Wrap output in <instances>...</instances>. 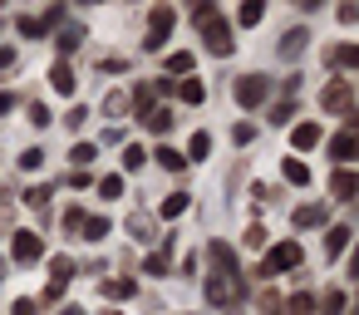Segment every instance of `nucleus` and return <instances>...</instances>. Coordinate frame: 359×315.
<instances>
[{
    "label": "nucleus",
    "mask_w": 359,
    "mask_h": 315,
    "mask_svg": "<svg viewBox=\"0 0 359 315\" xmlns=\"http://www.w3.org/2000/svg\"><path fill=\"white\" fill-rule=\"evenodd\" d=\"M148 20H153V30H148V35H153V40H168V35H172V25H177V11H172V6H153V15H148Z\"/></svg>",
    "instance_id": "nucleus-8"
},
{
    "label": "nucleus",
    "mask_w": 359,
    "mask_h": 315,
    "mask_svg": "<svg viewBox=\"0 0 359 315\" xmlns=\"http://www.w3.org/2000/svg\"><path fill=\"white\" fill-rule=\"evenodd\" d=\"M65 315H84V310H74V305H69V310H65Z\"/></svg>",
    "instance_id": "nucleus-48"
},
{
    "label": "nucleus",
    "mask_w": 359,
    "mask_h": 315,
    "mask_svg": "<svg viewBox=\"0 0 359 315\" xmlns=\"http://www.w3.org/2000/svg\"><path fill=\"white\" fill-rule=\"evenodd\" d=\"M11 104H15L11 94H0V114H11Z\"/></svg>",
    "instance_id": "nucleus-47"
},
{
    "label": "nucleus",
    "mask_w": 359,
    "mask_h": 315,
    "mask_svg": "<svg viewBox=\"0 0 359 315\" xmlns=\"http://www.w3.org/2000/svg\"><path fill=\"white\" fill-rule=\"evenodd\" d=\"M290 143H295L300 153L315 148V143H320V123H295V128H290Z\"/></svg>",
    "instance_id": "nucleus-15"
},
{
    "label": "nucleus",
    "mask_w": 359,
    "mask_h": 315,
    "mask_svg": "<svg viewBox=\"0 0 359 315\" xmlns=\"http://www.w3.org/2000/svg\"><path fill=\"white\" fill-rule=\"evenodd\" d=\"M153 158H158V163H163V168H168V173H182V168H187V158H182V153H177V148H158V153H153Z\"/></svg>",
    "instance_id": "nucleus-25"
},
{
    "label": "nucleus",
    "mask_w": 359,
    "mask_h": 315,
    "mask_svg": "<svg viewBox=\"0 0 359 315\" xmlns=\"http://www.w3.org/2000/svg\"><path fill=\"white\" fill-rule=\"evenodd\" d=\"M241 241H246L251 251H261V246H266V232H261V227H246V236H241Z\"/></svg>",
    "instance_id": "nucleus-41"
},
{
    "label": "nucleus",
    "mask_w": 359,
    "mask_h": 315,
    "mask_svg": "<svg viewBox=\"0 0 359 315\" xmlns=\"http://www.w3.org/2000/svg\"><path fill=\"white\" fill-rule=\"evenodd\" d=\"M344 310V290H325L320 295V315H339Z\"/></svg>",
    "instance_id": "nucleus-29"
},
{
    "label": "nucleus",
    "mask_w": 359,
    "mask_h": 315,
    "mask_svg": "<svg viewBox=\"0 0 359 315\" xmlns=\"http://www.w3.org/2000/svg\"><path fill=\"white\" fill-rule=\"evenodd\" d=\"M168 74H192V55H187V50L168 55Z\"/></svg>",
    "instance_id": "nucleus-31"
},
{
    "label": "nucleus",
    "mask_w": 359,
    "mask_h": 315,
    "mask_svg": "<svg viewBox=\"0 0 359 315\" xmlns=\"http://www.w3.org/2000/svg\"><path fill=\"white\" fill-rule=\"evenodd\" d=\"M330 192H334V197H339V202H349V197H354V192H359V177H354V173H349V168H339V173H334V177H330Z\"/></svg>",
    "instance_id": "nucleus-11"
},
{
    "label": "nucleus",
    "mask_w": 359,
    "mask_h": 315,
    "mask_svg": "<svg viewBox=\"0 0 359 315\" xmlns=\"http://www.w3.org/2000/svg\"><path fill=\"white\" fill-rule=\"evenodd\" d=\"M231 94H236V104H241V109H256V104H266V94H271V79H261V74H246V79H236V84H231Z\"/></svg>",
    "instance_id": "nucleus-5"
},
{
    "label": "nucleus",
    "mask_w": 359,
    "mask_h": 315,
    "mask_svg": "<svg viewBox=\"0 0 359 315\" xmlns=\"http://www.w3.org/2000/svg\"><path fill=\"white\" fill-rule=\"evenodd\" d=\"M202 295H207V305H231V300L241 295V276H226V271H217V276H207Z\"/></svg>",
    "instance_id": "nucleus-3"
},
{
    "label": "nucleus",
    "mask_w": 359,
    "mask_h": 315,
    "mask_svg": "<svg viewBox=\"0 0 359 315\" xmlns=\"http://www.w3.org/2000/svg\"><path fill=\"white\" fill-rule=\"evenodd\" d=\"M20 35H30V40H40V35H45V25H40L35 15H20Z\"/></svg>",
    "instance_id": "nucleus-37"
},
{
    "label": "nucleus",
    "mask_w": 359,
    "mask_h": 315,
    "mask_svg": "<svg viewBox=\"0 0 359 315\" xmlns=\"http://www.w3.org/2000/svg\"><path fill=\"white\" fill-rule=\"evenodd\" d=\"M300 241H280V246H271L266 251V266H261V276H280V271H295L300 266Z\"/></svg>",
    "instance_id": "nucleus-2"
},
{
    "label": "nucleus",
    "mask_w": 359,
    "mask_h": 315,
    "mask_svg": "<svg viewBox=\"0 0 359 315\" xmlns=\"http://www.w3.org/2000/svg\"><path fill=\"white\" fill-rule=\"evenodd\" d=\"M25 207H30V212H45V207H50V182H45V187H30V192H25Z\"/></svg>",
    "instance_id": "nucleus-28"
},
{
    "label": "nucleus",
    "mask_w": 359,
    "mask_h": 315,
    "mask_svg": "<svg viewBox=\"0 0 359 315\" xmlns=\"http://www.w3.org/2000/svg\"><path fill=\"white\" fill-rule=\"evenodd\" d=\"M104 109H109V114H123V109H128V99H123V94H109V99H104Z\"/></svg>",
    "instance_id": "nucleus-44"
},
{
    "label": "nucleus",
    "mask_w": 359,
    "mask_h": 315,
    "mask_svg": "<svg viewBox=\"0 0 359 315\" xmlns=\"http://www.w3.org/2000/svg\"><path fill=\"white\" fill-rule=\"evenodd\" d=\"M261 310H266V315H280V300H276V290H266V295H261Z\"/></svg>",
    "instance_id": "nucleus-45"
},
{
    "label": "nucleus",
    "mask_w": 359,
    "mask_h": 315,
    "mask_svg": "<svg viewBox=\"0 0 359 315\" xmlns=\"http://www.w3.org/2000/svg\"><path fill=\"white\" fill-rule=\"evenodd\" d=\"M89 158H94V143H74V148H69V163H74V168H89Z\"/></svg>",
    "instance_id": "nucleus-34"
},
{
    "label": "nucleus",
    "mask_w": 359,
    "mask_h": 315,
    "mask_svg": "<svg viewBox=\"0 0 359 315\" xmlns=\"http://www.w3.org/2000/svg\"><path fill=\"white\" fill-rule=\"evenodd\" d=\"M295 227H325V207H315V202L295 207Z\"/></svg>",
    "instance_id": "nucleus-19"
},
{
    "label": "nucleus",
    "mask_w": 359,
    "mask_h": 315,
    "mask_svg": "<svg viewBox=\"0 0 359 315\" xmlns=\"http://www.w3.org/2000/svg\"><path fill=\"white\" fill-rule=\"evenodd\" d=\"M290 119H295V104H276V109H271V123H276V128L290 123Z\"/></svg>",
    "instance_id": "nucleus-38"
},
{
    "label": "nucleus",
    "mask_w": 359,
    "mask_h": 315,
    "mask_svg": "<svg viewBox=\"0 0 359 315\" xmlns=\"http://www.w3.org/2000/svg\"><path fill=\"white\" fill-rule=\"evenodd\" d=\"M99 192H104L109 202H114V197H123V177H118V173H114V177H104V182H99Z\"/></svg>",
    "instance_id": "nucleus-36"
},
{
    "label": "nucleus",
    "mask_w": 359,
    "mask_h": 315,
    "mask_svg": "<svg viewBox=\"0 0 359 315\" xmlns=\"http://www.w3.org/2000/svg\"><path fill=\"white\" fill-rule=\"evenodd\" d=\"M330 60H334L339 69H354V65H359V50H354V45H334V50H330Z\"/></svg>",
    "instance_id": "nucleus-23"
},
{
    "label": "nucleus",
    "mask_w": 359,
    "mask_h": 315,
    "mask_svg": "<svg viewBox=\"0 0 359 315\" xmlns=\"http://www.w3.org/2000/svg\"><path fill=\"white\" fill-rule=\"evenodd\" d=\"M79 236H84V241H104V236H109V217H84V222H79Z\"/></svg>",
    "instance_id": "nucleus-18"
},
{
    "label": "nucleus",
    "mask_w": 359,
    "mask_h": 315,
    "mask_svg": "<svg viewBox=\"0 0 359 315\" xmlns=\"http://www.w3.org/2000/svg\"><path fill=\"white\" fill-rule=\"evenodd\" d=\"M320 109H330V114H354V84L349 79H334V84H325L320 89Z\"/></svg>",
    "instance_id": "nucleus-1"
},
{
    "label": "nucleus",
    "mask_w": 359,
    "mask_h": 315,
    "mask_svg": "<svg viewBox=\"0 0 359 315\" xmlns=\"http://www.w3.org/2000/svg\"><path fill=\"white\" fill-rule=\"evenodd\" d=\"M79 40H84L79 30H65V35H60L55 45H60V55H74V50H79Z\"/></svg>",
    "instance_id": "nucleus-35"
},
{
    "label": "nucleus",
    "mask_w": 359,
    "mask_h": 315,
    "mask_svg": "<svg viewBox=\"0 0 359 315\" xmlns=\"http://www.w3.org/2000/svg\"><path fill=\"white\" fill-rule=\"evenodd\" d=\"M143 271H148V276H168V246H163V251H153V256L143 261Z\"/></svg>",
    "instance_id": "nucleus-33"
},
{
    "label": "nucleus",
    "mask_w": 359,
    "mask_h": 315,
    "mask_svg": "<svg viewBox=\"0 0 359 315\" xmlns=\"http://www.w3.org/2000/svg\"><path fill=\"white\" fill-rule=\"evenodd\" d=\"M207 256H212L226 276H241V261H236V251H231L226 241H207Z\"/></svg>",
    "instance_id": "nucleus-9"
},
{
    "label": "nucleus",
    "mask_w": 359,
    "mask_h": 315,
    "mask_svg": "<svg viewBox=\"0 0 359 315\" xmlns=\"http://www.w3.org/2000/svg\"><path fill=\"white\" fill-rule=\"evenodd\" d=\"M153 99H158V89H153V84H138V89H133V114H138V123H143V119L158 109Z\"/></svg>",
    "instance_id": "nucleus-12"
},
{
    "label": "nucleus",
    "mask_w": 359,
    "mask_h": 315,
    "mask_svg": "<svg viewBox=\"0 0 359 315\" xmlns=\"http://www.w3.org/2000/svg\"><path fill=\"white\" fill-rule=\"evenodd\" d=\"M50 84H55V94H74V89H79V79H74L69 60H60V65L50 69Z\"/></svg>",
    "instance_id": "nucleus-10"
},
{
    "label": "nucleus",
    "mask_w": 359,
    "mask_h": 315,
    "mask_svg": "<svg viewBox=\"0 0 359 315\" xmlns=\"http://www.w3.org/2000/svg\"><path fill=\"white\" fill-rule=\"evenodd\" d=\"M207 153H212V138H207V133H192V143H187V158H197V163H202Z\"/></svg>",
    "instance_id": "nucleus-32"
},
{
    "label": "nucleus",
    "mask_w": 359,
    "mask_h": 315,
    "mask_svg": "<svg viewBox=\"0 0 359 315\" xmlns=\"http://www.w3.org/2000/svg\"><path fill=\"white\" fill-rule=\"evenodd\" d=\"M305 45H310V30H290V35L280 40V60H295V55H305Z\"/></svg>",
    "instance_id": "nucleus-14"
},
{
    "label": "nucleus",
    "mask_w": 359,
    "mask_h": 315,
    "mask_svg": "<svg viewBox=\"0 0 359 315\" xmlns=\"http://www.w3.org/2000/svg\"><path fill=\"white\" fill-rule=\"evenodd\" d=\"M212 15H217V6H212V0H202V6H192V20H197V25H207Z\"/></svg>",
    "instance_id": "nucleus-39"
},
{
    "label": "nucleus",
    "mask_w": 359,
    "mask_h": 315,
    "mask_svg": "<svg viewBox=\"0 0 359 315\" xmlns=\"http://www.w3.org/2000/svg\"><path fill=\"white\" fill-rule=\"evenodd\" d=\"M143 163H148V153H143L138 143H128V148H123V173H138Z\"/></svg>",
    "instance_id": "nucleus-27"
},
{
    "label": "nucleus",
    "mask_w": 359,
    "mask_h": 315,
    "mask_svg": "<svg viewBox=\"0 0 359 315\" xmlns=\"http://www.w3.org/2000/svg\"><path fill=\"white\" fill-rule=\"evenodd\" d=\"M261 15H266V11L251 0V6H241V11H236V25H246V30H251V25H261Z\"/></svg>",
    "instance_id": "nucleus-30"
},
{
    "label": "nucleus",
    "mask_w": 359,
    "mask_h": 315,
    "mask_svg": "<svg viewBox=\"0 0 359 315\" xmlns=\"http://www.w3.org/2000/svg\"><path fill=\"white\" fill-rule=\"evenodd\" d=\"M354 153H359V133H354V119H349V128H344V133L330 143V158L344 168V163H354Z\"/></svg>",
    "instance_id": "nucleus-7"
},
{
    "label": "nucleus",
    "mask_w": 359,
    "mask_h": 315,
    "mask_svg": "<svg viewBox=\"0 0 359 315\" xmlns=\"http://www.w3.org/2000/svg\"><path fill=\"white\" fill-rule=\"evenodd\" d=\"M15 65V50H6V45H0V69H11Z\"/></svg>",
    "instance_id": "nucleus-46"
},
{
    "label": "nucleus",
    "mask_w": 359,
    "mask_h": 315,
    "mask_svg": "<svg viewBox=\"0 0 359 315\" xmlns=\"http://www.w3.org/2000/svg\"><path fill=\"white\" fill-rule=\"evenodd\" d=\"M285 315H315V295H310V290H295V295L285 300Z\"/></svg>",
    "instance_id": "nucleus-20"
},
{
    "label": "nucleus",
    "mask_w": 359,
    "mask_h": 315,
    "mask_svg": "<svg viewBox=\"0 0 359 315\" xmlns=\"http://www.w3.org/2000/svg\"><path fill=\"white\" fill-rule=\"evenodd\" d=\"M172 89H177L182 104H202V99H207V84H202V79H182V84H172Z\"/></svg>",
    "instance_id": "nucleus-16"
},
{
    "label": "nucleus",
    "mask_w": 359,
    "mask_h": 315,
    "mask_svg": "<svg viewBox=\"0 0 359 315\" xmlns=\"http://www.w3.org/2000/svg\"><path fill=\"white\" fill-rule=\"evenodd\" d=\"M50 276H55V286H69V276H74V261H69V256H55V261H50Z\"/></svg>",
    "instance_id": "nucleus-26"
},
{
    "label": "nucleus",
    "mask_w": 359,
    "mask_h": 315,
    "mask_svg": "<svg viewBox=\"0 0 359 315\" xmlns=\"http://www.w3.org/2000/svg\"><path fill=\"white\" fill-rule=\"evenodd\" d=\"M349 236H354L349 227H330V236H325V251H330V256H339V251L349 246Z\"/></svg>",
    "instance_id": "nucleus-21"
},
{
    "label": "nucleus",
    "mask_w": 359,
    "mask_h": 315,
    "mask_svg": "<svg viewBox=\"0 0 359 315\" xmlns=\"http://www.w3.org/2000/svg\"><path fill=\"white\" fill-rule=\"evenodd\" d=\"M280 173H285V182H290V187H305V182H310V168H305L300 158H285V163H280Z\"/></svg>",
    "instance_id": "nucleus-17"
},
{
    "label": "nucleus",
    "mask_w": 359,
    "mask_h": 315,
    "mask_svg": "<svg viewBox=\"0 0 359 315\" xmlns=\"http://www.w3.org/2000/svg\"><path fill=\"white\" fill-rule=\"evenodd\" d=\"M11 315H40V300H15Z\"/></svg>",
    "instance_id": "nucleus-43"
},
{
    "label": "nucleus",
    "mask_w": 359,
    "mask_h": 315,
    "mask_svg": "<svg viewBox=\"0 0 359 315\" xmlns=\"http://www.w3.org/2000/svg\"><path fill=\"white\" fill-rule=\"evenodd\" d=\"M0 271H6V261H0Z\"/></svg>",
    "instance_id": "nucleus-49"
},
{
    "label": "nucleus",
    "mask_w": 359,
    "mask_h": 315,
    "mask_svg": "<svg viewBox=\"0 0 359 315\" xmlns=\"http://www.w3.org/2000/svg\"><path fill=\"white\" fill-rule=\"evenodd\" d=\"M187 207H192V197H187V192H172V197H163V202H158V217H163V222H172V217H182Z\"/></svg>",
    "instance_id": "nucleus-13"
},
{
    "label": "nucleus",
    "mask_w": 359,
    "mask_h": 315,
    "mask_svg": "<svg viewBox=\"0 0 359 315\" xmlns=\"http://www.w3.org/2000/svg\"><path fill=\"white\" fill-rule=\"evenodd\" d=\"M197 30H202V45H207L212 55H222V60L231 55V45H236V40H231V25H226L222 15H212V20H207V25H197Z\"/></svg>",
    "instance_id": "nucleus-4"
},
{
    "label": "nucleus",
    "mask_w": 359,
    "mask_h": 315,
    "mask_svg": "<svg viewBox=\"0 0 359 315\" xmlns=\"http://www.w3.org/2000/svg\"><path fill=\"white\" fill-rule=\"evenodd\" d=\"M11 256H15L20 266H35V261L45 256V241H40V232H15V236H11Z\"/></svg>",
    "instance_id": "nucleus-6"
},
{
    "label": "nucleus",
    "mask_w": 359,
    "mask_h": 315,
    "mask_svg": "<svg viewBox=\"0 0 359 315\" xmlns=\"http://www.w3.org/2000/svg\"><path fill=\"white\" fill-rule=\"evenodd\" d=\"M133 290H138V281H128V276H123V281H104V295H109V300H128Z\"/></svg>",
    "instance_id": "nucleus-22"
},
{
    "label": "nucleus",
    "mask_w": 359,
    "mask_h": 315,
    "mask_svg": "<svg viewBox=\"0 0 359 315\" xmlns=\"http://www.w3.org/2000/svg\"><path fill=\"white\" fill-rule=\"evenodd\" d=\"M40 163H45V153H40V148H25V153H20V168H30V173H35Z\"/></svg>",
    "instance_id": "nucleus-40"
},
{
    "label": "nucleus",
    "mask_w": 359,
    "mask_h": 315,
    "mask_svg": "<svg viewBox=\"0 0 359 315\" xmlns=\"http://www.w3.org/2000/svg\"><path fill=\"white\" fill-rule=\"evenodd\" d=\"M50 119H55V114H50V109H45V104H30V123H40V128H45V123H50Z\"/></svg>",
    "instance_id": "nucleus-42"
},
{
    "label": "nucleus",
    "mask_w": 359,
    "mask_h": 315,
    "mask_svg": "<svg viewBox=\"0 0 359 315\" xmlns=\"http://www.w3.org/2000/svg\"><path fill=\"white\" fill-rule=\"evenodd\" d=\"M143 123H148V128H153V133H168V128H172V109H168V104H163V109H153V114H148V119H143Z\"/></svg>",
    "instance_id": "nucleus-24"
}]
</instances>
